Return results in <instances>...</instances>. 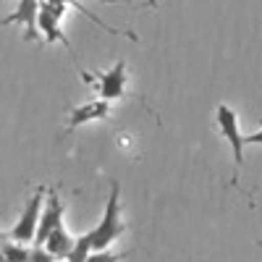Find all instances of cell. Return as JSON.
Returning <instances> with one entry per match:
<instances>
[{
  "label": "cell",
  "instance_id": "cell-13",
  "mask_svg": "<svg viewBox=\"0 0 262 262\" xmlns=\"http://www.w3.org/2000/svg\"><path fill=\"white\" fill-rule=\"evenodd\" d=\"M29 262H58L45 247H32V259Z\"/></svg>",
  "mask_w": 262,
  "mask_h": 262
},
{
  "label": "cell",
  "instance_id": "cell-17",
  "mask_svg": "<svg viewBox=\"0 0 262 262\" xmlns=\"http://www.w3.org/2000/svg\"><path fill=\"white\" fill-rule=\"evenodd\" d=\"M102 3H118V0H102Z\"/></svg>",
  "mask_w": 262,
  "mask_h": 262
},
{
  "label": "cell",
  "instance_id": "cell-2",
  "mask_svg": "<svg viewBox=\"0 0 262 262\" xmlns=\"http://www.w3.org/2000/svg\"><path fill=\"white\" fill-rule=\"evenodd\" d=\"M45 196H48V186H37L34 189L27 207L21 210V215H18V221L8 231V238L21 242V244H29V242L34 244V236H37V228H39V215H42V200H45Z\"/></svg>",
  "mask_w": 262,
  "mask_h": 262
},
{
  "label": "cell",
  "instance_id": "cell-21",
  "mask_svg": "<svg viewBox=\"0 0 262 262\" xmlns=\"http://www.w3.org/2000/svg\"><path fill=\"white\" fill-rule=\"evenodd\" d=\"M259 123H262V118H259Z\"/></svg>",
  "mask_w": 262,
  "mask_h": 262
},
{
  "label": "cell",
  "instance_id": "cell-11",
  "mask_svg": "<svg viewBox=\"0 0 262 262\" xmlns=\"http://www.w3.org/2000/svg\"><path fill=\"white\" fill-rule=\"evenodd\" d=\"M90 254H92V244H90V236H79L76 238V244H74V252L69 254V259L71 262H86L90 259Z\"/></svg>",
  "mask_w": 262,
  "mask_h": 262
},
{
  "label": "cell",
  "instance_id": "cell-9",
  "mask_svg": "<svg viewBox=\"0 0 262 262\" xmlns=\"http://www.w3.org/2000/svg\"><path fill=\"white\" fill-rule=\"evenodd\" d=\"M74 244H76V238L66 231V226H58V228L48 236L45 249H48L55 259H69V254L74 252Z\"/></svg>",
  "mask_w": 262,
  "mask_h": 262
},
{
  "label": "cell",
  "instance_id": "cell-10",
  "mask_svg": "<svg viewBox=\"0 0 262 262\" xmlns=\"http://www.w3.org/2000/svg\"><path fill=\"white\" fill-rule=\"evenodd\" d=\"M0 252H3V262H29L32 259V247L13 242V238H6L0 244Z\"/></svg>",
  "mask_w": 262,
  "mask_h": 262
},
{
  "label": "cell",
  "instance_id": "cell-18",
  "mask_svg": "<svg viewBox=\"0 0 262 262\" xmlns=\"http://www.w3.org/2000/svg\"><path fill=\"white\" fill-rule=\"evenodd\" d=\"M37 3H48V0H37Z\"/></svg>",
  "mask_w": 262,
  "mask_h": 262
},
{
  "label": "cell",
  "instance_id": "cell-5",
  "mask_svg": "<svg viewBox=\"0 0 262 262\" xmlns=\"http://www.w3.org/2000/svg\"><path fill=\"white\" fill-rule=\"evenodd\" d=\"M63 13H66V6L63 3H50V0H48V3H42L39 6V32H42V37H45L48 45L60 42V45L74 55L71 42H69V37L63 34V27H60Z\"/></svg>",
  "mask_w": 262,
  "mask_h": 262
},
{
  "label": "cell",
  "instance_id": "cell-8",
  "mask_svg": "<svg viewBox=\"0 0 262 262\" xmlns=\"http://www.w3.org/2000/svg\"><path fill=\"white\" fill-rule=\"evenodd\" d=\"M107 113H111V102H107V100H92V102H84V105L74 107V111L69 113V123H66V128H69V131H76L79 126L90 123V121L107 118Z\"/></svg>",
  "mask_w": 262,
  "mask_h": 262
},
{
  "label": "cell",
  "instance_id": "cell-15",
  "mask_svg": "<svg viewBox=\"0 0 262 262\" xmlns=\"http://www.w3.org/2000/svg\"><path fill=\"white\" fill-rule=\"evenodd\" d=\"M147 8H152V11H155V8H158V0H147Z\"/></svg>",
  "mask_w": 262,
  "mask_h": 262
},
{
  "label": "cell",
  "instance_id": "cell-1",
  "mask_svg": "<svg viewBox=\"0 0 262 262\" xmlns=\"http://www.w3.org/2000/svg\"><path fill=\"white\" fill-rule=\"evenodd\" d=\"M123 231H126V223L121 221V186H118V181H111V196H107L105 212L100 217V223L86 233L90 236V244H92V252L111 249V244Z\"/></svg>",
  "mask_w": 262,
  "mask_h": 262
},
{
  "label": "cell",
  "instance_id": "cell-14",
  "mask_svg": "<svg viewBox=\"0 0 262 262\" xmlns=\"http://www.w3.org/2000/svg\"><path fill=\"white\" fill-rule=\"evenodd\" d=\"M247 144H262V131H254L252 137H247Z\"/></svg>",
  "mask_w": 262,
  "mask_h": 262
},
{
  "label": "cell",
  "instance_id": "cell-20",
  "mask_svg": "<svg viewBox=\"0 0 262 262\" xmlns=\"http://www.w3.org/2000/svg\"><path fill=\"white\" fill-rule=\"evenodd\" d=\"M259 247H262V242H259Z\"/></svg>",
  "mask_w": 262,
  "mask_h": 262
},
{
  "label": "cell",
  "instance_id": "cell-6",
  "mask_svg": "<svg viewBox=\"0 0 262 262\" xmlns=\"http://www.w3.org/2000/svg\"><path fill=\"white\" fill-rule=\"evenodd\" d=\"M63 215H66V205L58 196V189L50 186L48 200H45V210H42V215H39V228H37V236H34V247H45L48 236L58 226H63Z\"/></svg>",
  "mask_w": 262,
  "mask_h": 262
},
{
  "label": "cell",
  "instance_id": "cell-12",
  "mask_svg": "<svg viewBox=\"0 0 262 262\" xmlns=\"http://www.w3.org/2000/svg\"><path fill=\"white\" fill-rule=\"evenodd\" d=\"M128 254H131V252H111V249H102V252H92L86 262H121V259H126Z\"/></svg>",
  "mask_w": 262,
  "mask_h": 262
},
{
  "label": "cell",
  "instance_id": "cell-7",
  "mask_svg": "<svg viewBox=\"0 0 262 262\" xmlns=\"http://www.w3.org/2000/svg\"><path fill=\"white\" fill-rule=\"evenodd\" d=\"M39 6L37 0H18V6L13 8L11 16H6L0 24H21L24 27V39L27 42H34L39 39Z\"/></svg>",
  "mask_w": 262,
  "mask_h": 262
},
{
  "label": "cell",
  "instance_id": "cell-16",
  "mask_svg": "<svg viewBox=\"0 0 262 262\" xmlns=\"http://www.w3.org/2000/svg\"><path fill=\"white\" fill-rule=\"evenodd\" d=\"M6 238H8V233H3V231H0V244H3V242H6Z\"/></svg>",
  "mask_w": 262,
  "mask_h": 262
},
{
  "label": "cell",
  "instance_id": "cell-3",
  "mask_svg": "<svg viewBox=\"0 0 262 262\" xmlns=\"http://www.w3.org/2000/svg\"><path fill=\"white\" fill-rule=\"evenodd\" d=\"M81 79L97 86L100 100H107V102L121 100L123 92H126V60H116L113 69H107V71H102V74H97V76L81 71Z\"/></svg>",
  "mask_w": 262,
  "mask_h": 262
},
{
  "label": "cell",
  "instance_id": "cell-4",
  "mask_svg": "<svg viewBox=\"0 0 262 262\" xmlns=\"http://www.w3.org/2000/svg\"><path fill=\"white\" fill-rule=\"evenodd\" d=\"M215 121H217V128H221L223 139L231 144L233 160H236V170H238L244 165V147H247V137L238 131V118H236V113L231 111L228 105H217L215 107Z\"/></svg>",
  "mask_w": 262,
  "mask_h": 262
},
{
  "label": "cell",
  "instance_id": "cell-19",
  "mask_svg": "<svg viewBox=\"0 0 262 262\" xmlns=\"http://www.w3.org/2000/svg\"><path fill=\"white\" fill-rule=\"evenodd\" d=\"M60 262H71V259H60Z\"/></svg>",
  "mask_w": 262,
  "mask_h": 262
}]
</instances>
